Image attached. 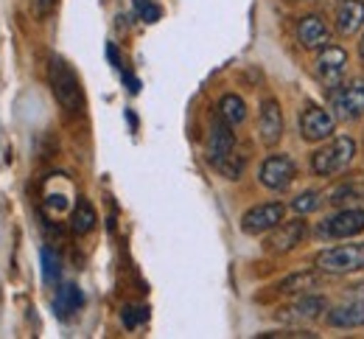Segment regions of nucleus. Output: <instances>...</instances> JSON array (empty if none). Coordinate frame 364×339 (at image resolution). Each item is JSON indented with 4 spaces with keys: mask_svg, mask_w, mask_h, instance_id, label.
<instances>
[{
    "mask_svg": "<svg viewBox=\"0 0 364 339\" xmlns=\"http://www.w3.org/2000/svg\"><path fill=\"white\" fill-rule=\"evenodd\" d=\"M48 82H50V90H53L56 101H59L70 115L82 112V107H85L82 82H79L76 70H73L62 56H50V62H48Z\"/></svg>",
    "mask_w": 364,
    "mask_h": 339,
    "instance_id": "1",
    "label": "nucleus"
},
{
    "mask_svg": "<svg viewBox=\"0 0 364 339\" xmlns=\"http://www.w3.org/2000/svg\"><path fill=\"white\" fill-rule=\"evenodd\" d=\"M127 118H129V124H132V129H137V118H135V112H127Z\"/></svg>",
    "mask_w": 364,
    "mask_h": 339,
    "instance_id": "30",
    "label": "nucleus"
},
{
    "mask_svg": "<svg viewBox=\"0 0 364 339\" xmlns=\"http://www.w3.org/2000/svg\"><path fill=\"white\" fill-rule=\"evenodd\" d=\"M353 157H356V141L350 135H339L311 154V168L317 177H333L345 171L353 163Z\"/></svg>",
    "mask_w": 364,
    "mask_h": 339,
    "instance_id": "2",
    "label": "nucleus"
},
{
    "mask_svg": "<svg viewBox=\"0 0 364 339\" xmlns=\"http://www.w3.org/2000/svg\"><path fill=\"white\" fill-rule=\"evenodd\" d=\"M319 284H322V278H319L317 272H297V275L283 278V281L277 284V291H283V294H297V291L317 289Z\"/></svg>",
    "mask_w": 364,
    "mask_h": 339,
    "instance_id": "20",
    "label": "nucleus"
},
{
    "mask_svg": "<svg viewBox=\"0 0 364 339\" xmlns=\"http://www.w3.org/2000/svg\"><path fill=\"white\" fill-rule=\"evenodd\" d=\"M286 216V205L283 202H264V205H255L250 208L244 216H241V230L247 236H261V233H269L274 230Z\"/></svg>",
    "mask_w": 364,
    "mask_h": 339,
    "instance_id": "7",
    "label": "nucleus"
},
{
    "mask_svg": "<svg viewBox=\"0 0 364 339\" xmlns=\"http://www.w3.org/2000/svg\"><path fill=\"white\" fill-rule=\"evenodd\" d=\"M294 177H297V166L289 154H269L258 171L261 185L269 191H286L294 183Z\"/></svg>",
    "mask_w": 364,
    "mask_h": 339,
    "instance_id": "6",
    "label": "nucleus"
},
{
    "mask_svg": "<svg viewBox=\"0 0 364 339\" xmlns=\"http://www.w3.org/2000/svg\"><path fill=\"white\" fill-rule=\"evenodd\" d=\"M319 205H322V194H319V191H306V194H300L291 202V208H294L297 213H314Z\"/></svg>",
    "mask_w": 364,
    "mask_h": 339,
    "instance_id": "25",
    "label": "nucleus"
},
{
    "mask_svg": "<svg viewBox=\"0 0 364 339\" xmlns=\"http://www.w3.org/2000/svg\"><path fill=\"white\" fill-rule=\"evenodd\" d=\"M140 17H143L146 23H157V20H160V6H154V3H146V6L140 9Z\"/></svg>",
    "mask_w": 364,
    "mask_h": 339,
    "instance_id": "27",
    "label": "nucleus"
},
{
    "mask_svg": "<svg viewBox=\"0 0 364 339\" xmlns=\"http://www.w3.org/2000/svg\"><path fill=\"white\" fill-rule=\"evenodd\" d=\"M333 127H336V115H331L328 109H322L317 104H306L303 112H300V135L303 141L309 144H317L333 135Z\"/></svg>",
    "mask_w": 364,
    "mask_h": 339,
    "instance_id": "8",
    "label": "nucleus"
},
{
    "mask_svg": "<svg viewBox=\"0 0 364 339\" xmlns=\"http://www.w3.org/2000/svg\"><path fill=\"white\" fill-rule=\"evenodd\" d=\"M216 171H219L222 177H228V180H238V177L244 174V157L232 151L230 157H225V160L216 166Z\"/></svg>",
    "mask_w": 364,
    "mask_h": 339,
    "instance_id": "24",
    "label": "nucleus"
},
{
    "mask_svg": "<svg viewBox=\"0 0 364 339\" xmlns=\"http://www.w3.org/2000/svg\"><path fill=\"white\" fill-rule=\"evenodd\" d=\"M219 115L228 121L230 127H241L244 118H247V104H244V98L235 96V93L222 96L219 98Z\"/></svg>",
    "mask_w": 364,
    "mask_h": 339,
    "instance_id": "19",
    "label": "nucleus"
},
{
    "mask_svg": "<svg viewBox=\"0 0 364 339\" xmlns=\"http://www.w3.org/2000/svg\"><path fill=\"white\" fill-rule=\"evenodd\" d=\"M31 9H34V14H37L40 20H46L48 14H53L56 0H31Z\"/></svg>",
    "mask_w": 364,
    "mask_h": 339,
    "instance_id": "26",
    "label": "nucleus"
},
{
    "mask_svg": "<svg viewBox=\"0 0 364 339\" xmlns=\"http://www.w3.org/2000/svg\"><path fill=\"white\" fill-rule=\"evenodd\" d=\"M124 85L129 87V93L135 96V93H140V82H137V76H132L129 70H124Z\"/></svg>",
    "mask_w": 364,
    "mask_h": 339,
    "instance_id": "28",
    "label": "nucleus"
},
{
    "mask_svg": "<svg viewBox=\"0 0 364 339\" xmlns=\"http://www.w3.org/2000/svg\"><path fill=\"white\" fill-rule=\"evenodd\" d=\"M359 56H362V65H364V37H362V43H359Z\"/></svg>",
    "mask_w": 364,
    "mask_h": 339,
    "instance_id": "31",
    "label": "nucleus"
},
{
    "mask_svg": "<svg viewBox=\"0 0 364 339\" xmlns=\"http://www.w3.org/2000/svg\"><path fill=\"white\" fill-rule=\"evenodd\" d=\"M319 272L325 275H350L364 269V244H339L328 247L314 258Z\"/></svg>",
    "mask_w": 364,
    "mask_h": 339,
    "instance_id": "3",
    "label": "nucleus"
},
{
    "mask_svg": "<svg viewBox=\"0 0 364 339\" xmlns=\"http://www.w3.org/2000/svg\"><path fill=\"white\" fill-rule=\"evenodd\" d=\"M345 68H348V53L339 45H325L317 56V79L325 85V90H333L339 87L342 76H345Z\"/></svg>",
    "mask_w": 364,
    "mask_h": 339,
    "instance_id": "11",
    "label": "nucleus"
},
{
    "mask_svg": "<svg viewBox=\"0 0 364 339\" xmlns=\"http://www.w3.org/2000/svg\"><path fill=\"white\" fill-rule=\"evenodd\" d=\"M232 129L235 127H230L228 121L216 112V118L210 124V132H208V160H210L213 168L235 151V132Z\"/></svg>",
    "mask_w": 364,
    "mask_h": 339,
    "instance_id": "12",
    "label": "nucleus"
},
{
    "mask_svg": "<svg viewBox=\"0 0 364 339\" xmlns=\"http://www.w3.org/2000/svg\"><path fill=\"white\" fill-rule=\"evenodd\" d=\"M359 199H364V183L362 180H348V183H342L333 194L328 196V202L331 205H345V202H359Z\"/></svg>",
    "mask_w": 364,
    "mask_h": 339,
    "instance_id": "21",
    "label": "nucleus"
},
{
    "mask_svg": "<svg viewBox=\"0 0 364 339\" xmlns=\"http://www.w3.org/2000/svg\"><path fill=\"white\" fill-rule=\"evenodd\" d=\"M40 261H43V281H46L48 286H56L59 278H62V261H59V255L50 247H43Z\"/></svg>",
    "mask_w": 364,
    "mask_h": 339,
    "instance_id": "22",
    "label": "nucleus"
},
{
    "mask_svg": "<svg viewBox=\"0 0 364 339\" xmlns=\"http://www.w3.org/2000/svg\"><path fill=\"white\" fill-rule=\"evenodd\" d=\"M95 222H98L95 208H92L87 199H76V205L70 210V230L76 236H87L92 227H95Z\"/></svg>",
    "mask_w": 364,
    "mask_h": 339,
    "instance_id": "18",
    "label": "nucleus"
},
{
    "mask_svg": "<svg viewBox=\"0 0 364 339\" xmlns=\"http://www.w3.org/2000/svg\"><path fill=\"white\" fill-rule=\"evenodd\" d=\"M364 286H359V291L348 294L342 303H336L333 308H328L325 320L333 328H362L364 325Z\"/></svg>",
    "mask_w": 364,
    "mask_h": 339,
    "instance_id": "9",
    "label": "nucleus"
},
{
    "mask_svg": "<svg viewBox=\"0 0 364 339\" xmlns=\"http://www.w3.org/2000/svg\"><path fill=\"white\" fill-rule=\"evenodd\" d=\"M107 56H109V62H112V68H118V70H121V53H118V48H115L112 43L107 45Z\"/></svg>",
    "mask_w": 364,
    "mask_h": 339,
    "instance_id": "29",
    "label": "nucleus"
},
{
    "mask_svg": "<svg viewBox=\"0 0 364 339\" xmlns=\"http://www.w3.org/2000/svg\"><path fill=\"white\" fill-rule=\"evenodd\" d=\"M364 28V0H339L336 6V31L353 37Z\"/></svg>",
    "mask_w": 364,
    "mask_h": 339,
    "instance_id": "16",
    "label": "nucleus"
},
{
    "mask_svg": "<svg viewBox=\"0 0 364 339\" xmlns=\"http://www.w3.org/2000/svg\"><path fill=\"white\" fill-rule=\"evenodd\" d=\"M149 320V308L146 306H124L121 308V323L127 331H135L137 325H143Z\"/></svg>",
    "mask_w": 364,
    "mask_h": 339,
    "instance_id": "23",
    "label": "nucleus"
},
{
    "mask_svg": "<svg viewBox=\"0 0 364 339\" xmlns=\"http://www.w3.org/2000/svg\"><path fill=\"white\" fill-rule=\"evenodd\" d=\"M297 43H300V48L306 50L325 48L331 43V31L322 23V17H317V14L300 17V23H297Z\"/></svg>",
    "mask_w": 364,
    "mask_h": 339,
    "instance_id": "15",
    "label": "nucleus"
},
{
    "mask_svg": "<svg viewBox=\"0 0 364 339\" xmlns=\"http://www.w3.org/2000/svg\"><path fill=\"white\" fill-rule=\"evenodd\" d=\"M364 230V210L362 208H342L339 213L328 216L319 222L317 236L319 239H350Z\"/></svg>",
    "mask_w": 364,
    "mask_h": 339,
    "instance_id": "5",
    "label": "nucleus"
},
{
    "mask_svg": "<svg viewBox=\"0 0 364 339\" xmlns=\"http://www.w3.org/2000/svg\"><path fill=\"white\" fill-rule=\"evenodd\" d=\"M306 236H309V222H306V219L280 222L274 230H269V239H267V252H272V255L291 252L297 244H303V239H306Z\"/></svg>",
    "mask_w": 364,
    "mask_h": 339,
    "instance_id": "10",
    "label": "nucleus"
},
{
    "mask_svg": "<svg viewBox=\"0 0 364 339\" xmlns=\"http://www.w3.org/2000/svg\"><path fill=\"white\" fill-rule=\"evenodd\" d=\"M258 138L264 146H277L283 138V112L274 98H264L258 109Z\"/></svg>",
    "mask_w": 364,
    "mask_h": 339,
    "instance_id": "14",
    "label": "nucleus"
},
{
    "mask_svg": "<svg viewBox=\"0 0 364 339\" xmlns=\"http://www.w3.org/2000/svg\"><path fill=\"white\" fill-rule=\"evenodd\" d=\"M322 311H328L325 297H317V294H303V297H300V300H294L291 306L280 308V311H277V320L306 325V323H317L319 317H322Z\"/></svg>",
    "mask_w": 364,
    "mask_h": 339,
    "instance_id": "13",
    "label": "nucleus"
},
{
    "mask_svg": "<svg viewBox=\"0 0 364 339\" xmlns=\"http://www.w3.org/2000/svg\"><path fill=\"white\" fill-rule=\"evenodd\" d=\"M82 306H85V294H82V289H79L76 284H65V286H59L56 300H53V311H56V317L68 320V317L76 314Z\"/></svg>",
    "mask_w": 364,
    "mask_h": 339,
    "instance_id": "17",
    "label": "nucleus"
},
{
    "mask_svg": "<svg viewBox=\"0 0 364 339\" xmlns=\"http://www.w3.org/2000/svg\"><path fill=\"white\" fill-rule=\"evenodd\" d=\"M331 107L339 121H359L364 115V79H350L331 90Z\"/></svg>",
    "mask_w": 364,
    "mask_h": 339,
    "instance_id": "4",
    "label": "nucleus"
}]
</instances>
